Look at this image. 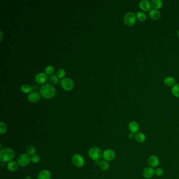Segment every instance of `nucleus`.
Masks as SVG:
<instances>
[{"label":"nucleus","instance_id":"nucleus-15","mask_svg":"<svg viewBox=\"0 0 179 179\" xmlns=\"http://www.w3.org/2000/svg\"><path fill=\"white\" fill-rule=\"evenodd\" d=\"M52 175L49 171L45 169L40 172L38 176V179H51Z\"/></svg>","mask_w":179,"mask_h":179},{"label":"nucleus","instance_id":"nucleus-32","mask_svg":"<svg viewBox=\"0 0 179 179\" xmlns=\"http://www.w3.org/2000/svg\"><path fill=\"white\" fill-rule=\"evenodd\" d=\"M128 138L130 139H135V133H129L128 135Z\"/></svg>","mask_w":179,"mask_h":179},{"label":"nucleus","instance_id":"nucleus-18","mask_svg":"<svg viewBox=\"0 0 179 179\" xmlns=\"http://www.w3.org/2000/svg\"><path fill=\"white\" fill-rule=\"evenodd\" d=\"M135 139L139 143H143L146 141V136L142 133H137L135 134Z\"/></svg>","mask_w":179,"mask_h":179},{"label":"nucleus","instance_id":"nucleus-29","mask_svg":"<svg viewBox=\"0 0 179 179\" xmlns=\"http://www.w3.org/2000/svg\"><path fill=\"white\" fill-rule=\"evenodd\" d=\"M45 73L47 75H52L54 71V68L52 65H49L45 69Z\"/></svg>","mask_w":179,"mask_h":179},{"label":"nucleus","instance_id":"nucleus-3","mask_svg":"<svg viewBox=\"0 0 179 179\" xmlns=\"http://www.w3.org/2000/svg\"><path fill=\"white\" fill-rule=\"evenodd\" d=\"M88 155L91 159L95 161H99L102 157V152L99 147H93L89 149Z\"/></svg>","mask_w":179,"mask_h":179},{"label":"nucleus","instance_id":"nucleus-5","mask_svg":"<svg viewBox=\"0 0 179 179\" xmlns=\"http://www.w3.org/2000/svg\"><path fill=\"white\" fill-rule=\"evenodd\" d=\"M136 15L133 12H128L124 16V23L127 27H132L135 24L136 21Z\"/></svg>","mask_w":179,"mask_h":179},{"label":"nucleus","instance_id":"nucleus-26","mask_svg":"<svg viewBox=\"0 0 179 179\" xmlns=\"http://www.w3.org/2000/svg\"><path fill=\"white\" fill-rule=\"evenodd\" d=\"M7 124L4 122H0V134L2 135L5 133L7 132Z\"/></svg>","mask_w":179,"mask_h":179},{"label":"nucleus","instance_id":"nucleus-27","mask_svg":"<svg viewBox=\"0 0 179 179\" xmlns=\"http://www.w3.org/2000/svg\"><path fill=\"white\" fill-rule=\"evenodd\" d=\"M49 81L52 84L56 85L58 83V77L56 75H52L49 77Z\"/></svg>","mask_w":179,"mask_h":179},{"label":"nucleus","instance_id":"nucleus-21","mask_svg":"<svg viewBox=\"0 0 179 179\" xmlns=\"http://www.w3.org/2000/svg\"><path fill=\"white\" fill-rule=\"evenodd\" d=\"M136 15L137 19L141 22H144L147 19V16H146V14L142 12H137Z\"/></svg>","mask_w":179,"mask_h":179},{"label":"nucleus","instance_id":"nucleus-25","mask_svg":"<svg viewBox=\"0 0 179 179\" xmlns=\"http://www.w3.org/2000/svg\"><path fill=\"white\" fill-rule=\"evenodd\" d=\"M21 91L24 93H30L32 91V88L29 85L27 84H23L22 87H21Z\"/></svg>","mask_w":179,"mask_h":179},{"label":"nucleus","instance_id":"nucleus-2","mask_svg":"<svg viewBox=\"0 0 179 179\" xmlns=\"http://www.w3.org/2000/svg\"><path fill=\"white\" fill-rule=\"evenodd\" d=\"M40 94L42 97L46 99H51L56 95V91L51 84H45L40 88Z\"/></svg>","mask_w":179,"mask_h":179},{"label":"nucleus","instance_id":"nucleus-33","mask_svg":"<svg viewBox=\"0 0 179 179\" xmlns=\"http://www.w3.org/2000/svg\"><path fill=\"white\" fill-rule=\"evenodd\" d=\"M100 162V161H99L95 162V164L96 166H99Z\"/></svg>","mask_w":179,"mask_h":179},{"label":"nucleus","instance_id":"nucleus-23","mask_svg":"<svg viewBox=\"0 0 179 179\" xmlns=\"http://www.w3.org/2000/svg\"><path fill=\"white\" fill-rule=\"evenodd\" d=\"M36 148L35 147L33 146H32V145H29V146H27L26 148V152L27 155H35V154Z\"/></svg>","mask_w":179,"mask_h":179},{"label":"nucleus","instance_id":"nucleus-11","mask_svg":"<svg viewBox=\"0 0 179 179\" xmlns=\"http://www.w3.org/2000/svg\"><path fill=\"white\" fill-rule=\"evenodd\" d=\"M140 8L142 11L145 12L150 11L151 9V3L147 0L141 1L139 4Z\"/></svg>","mask_w":179,"mask_h":179},{"label":"nucleus","instance_id":"nucleus-6","mask_svg":"<svg viewBox=\"0 0 179 179\" xmlns=\"http://www.w3.org/2000/svg\"><path fill=\"white\" fill-rule=\"evenodd\" d=\"M31 161V157L27 153L20 155L18 158V163L19 166L24 167L27 166Z\"/></svg>","mask_w":179,"mask_h":179},{"label":"nucleus","instance_id":"nucleus-20","mask_svg":"<svg viewBox=\"0 0 179 179\" xmlns=\"http://www.w3.org/2000/svg\"><path fill=\"white\" fill-rule=\"evenodd\" d=\"M164 84L166 86H174L175 83V80L174 78L172 77H166L164 80Z\"/></svg>","mask_w":179,"mask_h":179},{"label":"nucleus","instance_id":"nucleus-30","mask_svg":"<svg viewBox=\"0 0 179 179\" xmlns=\"http://www.w3.org/2000/svg\"><path fill=\"white\" fill-rule=\"evenodd\" d=\"M65 74H66V72L64 69H61L58 70L57 75L58 77L59 78H63L65 76Z\"/></svg>","mask_w":179,"mask_h":179},{"label":"nucleus","instance_id":"nucleus-9","mask_svg":"<svg viewBox=\"0 0 179 179\" xmlns=\"http://www.w3.org/2000/svg\"><path fill=\"white\" fill-rule=\"evenodd\" d=\"M35 80L37 83L39 84H44L47 81L48 77L46 74L44 73H40L35 76Z\"/></svg>","mask_w":179,"mask_h":179},{"label":"nucleus","instance_id":"nucleus-7","mask_svg":"<svg viewBox=\"0 0 179 179\" xmlns=\"http://www.w3.org/2000/svg\"><path fill=\"white\" fill-rule=\"evenodd\" d=\"M61 86L65 91H70L74 88V82L69 78H65L62 79L60 82Z\"/></svg>","mask_w":179,"mask_h":179},{"label":"nucleus","instance_id":"nucleus-34","mask_svg":"<svg viewBox=\"0 0 179 179\" xmlns=\"http://www.w3.org/2000/svg\"><path fill=\"white\" fill-rule=\"evenodd\" d=\"M178 38H179V31H178Z\"/></svg>","mask_w":179,"mask_h":179},{"label":"nucleus","instance_id":"nucleus-12","mask_svg":"<svg viewBox=\"0 0 179 179\" xmlns=\"http://www.w3.org/2000/svg\"><path fill=\"white\" fill-rule=\"evenodd\" d=\"M159 159L156 155H152L149 158L148 164L152 168L157 167V166H159Z\"/></svg>","mask_w":179,"mask_h":179},{"label":"nucleus","instance_id":"nucleus-22","mask_svg":"<svg viewBox=\"0 0 179 179\" xmlns=\"http://www.w3.org/2000/svg\"><path fill=\"white\" fill-rule=\"evenodd\" d=\"M171 93L173 95L177 98H179V84H175L171 88Z\"/></svg>","mask_w":179,"mask_h":179},{"label":"nucleus","instance_id":"nucleus-17","mask_svg":"<svg viewBox=\"0 0 179 179\" xmlns=\"http://www.w3.org/2000/svg\"><path fill=\"white\" fill-rule=\"evenodd\" d=\"M149 16L152 19L154 20H157L159 19L161 17V13L158 10L153 9L151 10L149 12Z\"/></svg>","mask_w":179,"mask_h":179},{"label":"nucleus","instance_id":"nucleus-31","mask_svg":"<svg viewBox=\"0 0 179 179\" xmlns=\"http://www.w3.org/2000/svg\"><path fill=\"white\" fill-rule=\"evenodd\" d=\"M164 171L162 168H157L156 170H155V175L158 177H161L164 175Z\"/></svg>","mask_w":179,"mask_h":179},{"label":"nucleus","instance_id":"nucleus-24","mask_svg":"<svg viewBox=\"0 0 179 179\" xmlns=\"http://www.w3.org/2000/svg\"><path fill=\"white\" fill-rule=\"evenodd\" d=\"M99 168L102 169V170L107 171L108 170L109 168V164L108 162L103 160L102 161L100 162Z\"/></svg>","mask_w":179,"mask_h":179},{"label":"nucleus","instance_id":"nucleus-4","mask_svg":"<svg viewBox=\"0 0 179 179\" xmlns=\"http://www.w3.org/2000/svg\"><path fill=\"white\" fill-rule=\"evenodd\" d=\"M73 165L77 168H82L85 165V161L83 157L78 153H75L71 158Z\"/></svg>","mask_w":179,"mask_h":179},{"label":"nucleus","instance_id":"nucleus-13","mask_svg":"<svg viewBox=\"0 0 179 179\" xmlns=\"http://www.w3.org/2000/svg\"><path fill=\"white\" fill-rule=\"evenodd\" d=\"M128 128L130 133H137L139 130V125L138 122L135 121L131 122L128 125Z\"/></svg>","mask_w":179,"mask_h":179},{"label":"nucleus","instance_id":"nucleus-14","mask_svg":"<svg viewBox=\"0 0 179 179\" xmlns=\"http://www.w3.org/2000/svg\"><path fill=\"white\" fill-rule=\"evenodd\" d=\"M40 99V94L36 92H32L28 95V100L32 103H35L39 102Z\"/></svg>","mask_w":179,"mask_h":179},{"label":"nucleus","instance_id":"nucleus-16","mask_svg":"<svg viewBox=\"0 0 179 179\" xmlns=\"http://www.w3.org/2000/svg\"><path fill=\"white\" fill-rule=\"evenodd\" d=\"M18 162L15 161H11L9 162L7 164V168L9 171L11 172H15L16 171L18 170Z\"/></svg>","mask_w":179,"mask_h":179},{"label":"nucleus","instance_id":"nucleus-19","mask_svg":"<svg viewBox=\"0 0 179 179\" xmlns=\"http://www.w3.org/2000/svg\"><path fill=\"white\" fill-rule=\"evenodd\" d=\"M163 5V2L161 0H153L151 2V6L155 10L160 9Z\"/></svg>","mask_w":179,"mask_h":179},{"label":"nucleus","instance_id":"nucleus-10","mask_svg":"<svg viewBox=\"0 0 179 179\" xmlns=\"http://www.w3.org/2000/svg\"><path fill=\"white\" fill-rule=\"evenodd\" d=\"M155 170L152 167L148 166L144 169L142 175L144 178L147 179H151L155 175Z\"/></svg>","mask_w":179,"mask_h":179},{"label":"nucleus","instance_id":"nucleus-8","mask_svg":"<svg viewBox=\"0 0 179 179\" xmlns=\"http://www.w3.org/2000/svg\"><path fill=\"white\" fill-rule=\"evenodd\" d=\"M116 157V153L114 151L111 149H107L102 153V157L104 160L107 161H111Z\"/></svg>","mask_w":179,"mask_h":179},{"label":"nucleus","instance_id":"nucleus-28","mask_svg":"<svg viewBox=\"0 0 179 179\" xmlns=\"http://www.w3.org/2000/svg\"><path fill=\"white\" fill-rule=\"evenodd\" d=\"M40 160H41V158L39 155L35 154L31 156V161L33 164H38V162H40Z\"/></svg>","mask_w":179,"mask_h":179},{"label":"nucleus","instance_id":"nucleus-1","mask_svg":"<svg viewBox=\"0 0 179 179\" xmlns=\"http://www.w3.org/2000/svg\"><path fill=\"white\" fill-rule=\"evenodd\" d=\"M15 156V153L12 149L5 148L0 151V160L2 163H7L13 161Z\"/></svg>","mask_w":179,"mask_h":179}]
</instances>
